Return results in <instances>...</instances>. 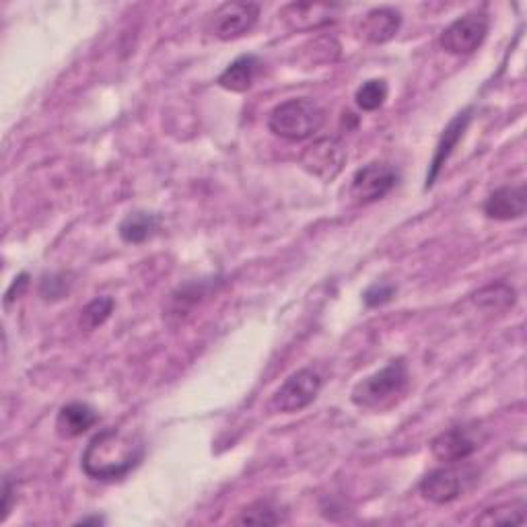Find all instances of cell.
<instances>
[{
    "mask_svg": "<svg viewBox=\"0 0 527 527\" xmlns=\"http://www.w3.org/2000/svg\"><path fill=\"white\" fill-rule=\"evenodd\" d=\"M394 297H396V287L385 283H375L363 293V301L367 307H381L385 303H390Z\"/></svg>",
    "mask_w": 527,
    "mask_h": 527,
    "instance_id": "24",
    "label": "cell"
},
{
    "mask_svg": "<svg viewBox=\"0 0 527 527\" xmlns=\"http://www.w3.org/2000/svg\"><path fill=\"white\" fill-rule=\"evenodd\" d=\"M476 305L490 311H505L515 305V291L505 283H493L474 295Z\"/></svg>",
    "mask_w": 527,
    "mask_h": 527,
    "instance_id": "19",
    "label": "cell"
},
{
    "mask_svg": "<svg viewBox=\"0 0 527 527\" xmlns=\"http://www.w3.org/2000/svg\"><path fill=\"white\" fill-rule=\"evenodd\" d=\"M484 441V431L474 425L451 427L431 441V453L441 464H460L472 458Z\"/></svg>",
    "mask_w": 527,
    "mask_h": 527,
    "instance_id": "6",
    "label": "cell"
},
{
    "mask_svg": "<svg viewBox=\"0 0 527 527\" xmlns=\"http://www.w3.org/2000/svg\"><path fill=\"white\" fill-rule=\"evenodd\" d=\"M344 163H346V153L334 138L315 140L313 145L305 149L301 157V165L322 182H332L342 171Z\"/></svg>",
    "mask_w": 527,
    "mask_h": 527,
    "instance_id": "10",
    "label": "cell"
},
{
    "mask_svg": "<svg viewBox=\"0 0 527 527\" xmlns=\"http://www.w3.org/2000/svg\"><path fill=\"white\" fill-rule=\"evenodd\" d=\"M29 287V274L27 272H21L19 276H15V280L11 283L7 295H5V305L9 307L13 301H17Z\"/></svg>",
    "mask_w": 527,
    "mask_h": 527,
    "instance_id": "25",
    "label": "cell"
},
{
    "mask_svg": "<svg viewBox=\"0 0 527 527\" xmlns=\"http://www.w3.org/2000/svg\"><path fill=\"white\" fill-rule=\"evenodd\" d=\"M235 523L239 525H276L280 523V515L276 507L268 501H258L250 505L248 509H243L239 517H235Z\"/></svg>",
    "mask_w": 527,
    "mask_h": 527,
    "instance_id": "22",
    "label": "cell"
},
{
    "mask_svg": "<svg viewBox=\"0 0 527 527\" xmlns=\"http://www.w3.org/2000/svg\"><path fill=\"white\" fill-rule=\"evenodd\" d=\"M70 291V280L66 274H46L40 283V295L46 301H58L66 297Z\"/></svg>",
    "mask_w": 527,
    "mask_h": 527,
    "instance_id": "23",
    "label": "cell"
},
{
    "mask_svg": "<svg viewBox=\"0 0 527 527\" xmlns=\"http://www.w3.org/2000/svg\"><path fill=\"white\" fill-rule=\"evenodd\" d=\"M488 35V17L484 13H468L449 23L441 33V48L453 56L476 52Z\"/></svg>",
    "mask_w": 527,
    "mask_h": 527,
    "instance_id": "7",
    "label": "cell"
},
{
    "mask_svg": "<svg viewBox=\"0 0 527 527\" xmlns=\"http://www.w3.org/2000/svg\"><path fill=\"white\" fill-rule=\"evenodd\" d=\"M145 443L138 435L120 429H103L83 451L81 468L91 480L112 482L128 476L145 460Z\"/></svg>",
    "mask_w": 527,
    "mask_h": 527,
    "instance_id": "1",
    "label": "cell"
},
{
    "mask_svg": "<svg viewBox=\"0 0 527 527\" xmlns=\"http://www.w3.org/2000/svg\"><path fill=\"white\" fill-rule=\"evenodd\" d=\"M99 414L85 402H70L56 416V431L62 439H77L97 425Z\"/></svg>",
    "mask_w": 527,
    "mask_h": 527,
    "instance_id": "15",
    "label": "cell"
},
{
    "mask_svg": "<svg viewBox=\"0 0 527 527\" xmlns=\"http://www.w3.org/2000/svg\"><path fill=\"white\" fill-rule=\"evenodd\" d=\"M262 68V60L254 54H243L237 60H233L223 73L219 75L217 83L225 91L231 93H245L250 91L252 85L256 83V77Z\"/></svg>",
    "mask_w": 527,
    "mask_h": 527,
    "instance_id": "16",
    "label": "cell"
},
{
    "mask_svg": "<svg viewBox=\"0 0 527 527\" xmlns=\"http://www.w3.org/2000/svg\"><path fill=\"white\" fill-rule=\"evenodd\" d=\"M11 499H13V482H11V478H5V484H3V521L11 513Z\"/></svg>",
    "mask_w": 527,
    "mask_h": 527,
    "instance_id": "26",
    "label": "cell"
},
{
    "mask_svg": "<svg viewBox=\"0 0 527 527\" xmlns=\"http://www.w3.org/2000/svg\"><path fill=\"white\" fill-rule=\"evenodd\" d=\"M340 7L322 3H293L287 5L278 17H283L285 25L293 31H311L328 25Z\"/></svg>",
    "mask_w": 527,
    "mask_h": 527,
    "instance_id": "13",
    "label": "cell"
},
{
    "mask_svg": "<svg viewBox=\"0 0 527 527\" xmlns=\"http://www.w3.org/2000/svg\"><path fill=\"white\" fill-rule=\"evenodd\" d=\"M388 83L383 79H371L367 83H363L357 93H355V101L363 112H377L379 108H383L385 99H388Z\"/></svg>",
    "mask_w": 527,
    "mask_h": 527,
    "instance_id": "21",
    "label": "cell"
},
{
    "mask_svg": "<svg viewBox=\"0 0 527 527\" xmlns=\"http://www.w3.org/2000/svg\"><path fill=\"white\" fill-rule=\"evenodd\" d=\"M472 122V108L460 112L458 116H455L443 130L439 143H437V149H435V155L431 159V167H429V173H427V184H425V190L433 188V184L437 182L441 169L447 165L449 157L453 155L455 147H458L460 140L464 138L468 126Z\"/></svg>",
    "mask_w": 527,
    "mask_h": 527,
    "instance_id": "11",
    "label": "cell"
},
{
    "mask_svg": "<svg viewBox=\"0 0 527 527\" xmlns=\"http://www.w3.org/2000/svg\"><path fill=\"white\" fill-rule=\"evenodd\" d=\"M77 523H79V525H89V523L101 525V523H105V519H103V517H99V515H95V517H83V519H79Z\"/></svg>",
    "mask_w": 527,
    "mask_h": 527,
    "instance_id": "27",
    "label": "cell"
},
{
    "mask_svg": "<svg viewBox=\"0 0 527 527\" xmlns=\"http://www.w3.org/2000/svg\"><path fill=\"white\" fill-rule=\"evenodd\" d=\"M527 210V190L525 184L503 186L490 194L484 202V215L495 221H515L521 219Z\"/></svg>",
    "mask_w": 527,
    "mask_h": 527,
    "instance_id": "12",
    "label": "cell"
},
{
    "mask_svg": "<svg viewBox=\"0 0 527 527\" xmlns=\"http://www.w3.org/2000/svg\"><path fill=\"white\" fill-rule=\"evenodd\" d=\"M521 523H525L523 501L497 505L493 509H486L480 517H476V525H521Z\"/></svg>",
    "mask_w": 527,
    "mask_h": 527,
    "instance_id": "18",
    "label": "cell"
},
{
    "mask_svg": "<svg viewBox=\"0 0 527 527\" xmlns=\"http://www.w3.org/2000/svg\"><path fill=\"white\" fill-rule=\"evenodd\" d=\"M410 373L404 359H394L383 369L375 371L373 375L359 381L350 400L355 406L367 410H385L394 406L408 390Z\"/></svg>",
    "mask_w": 527,
    "mask_h": 527,
    "instance_id": "2",
    "label": "cell"
},
{
    "mask_svg": "<svg viewBox=\"0 0 527 527\" xmlns=\"http://www.w3.org/2000/svg\"><path fill=\"white\" fill-rule=\"evenodd\" d=\"M476 480L474 470L460 468L458 464H445L443 468L431 470L418 484L420 495L429 503L447 505L458 501Z\"/></svg>",
    "mask_w": 527,
    "mask_h": 527,
    "instance_id": "4",
    "label": "cell"
},
{
    "mask_svg": "<svg viewBox=\"0 0 527 527\" xmlns=\"http://www.w3.org/2000/svg\"><path fill=\"white\" fill-rule=\"evenodd\" d=\"M114 307H116V303H114L112 297H97V299H93L81 311V320H79L81 328L85 332H93V330L101 328L105 322L110 320V315L114 313Z\"/></svg>",
    "mask_w": 527,
    "mask_h": 527,
    "instance_id": "20",
    "label": "cell"
},
{
    "mask_svg": "<svg viewBox=\"0 0 527 527\" xmlns=\"http://www.w3.org/2000/svg\"><path fill=\"white\" fill-rule=\"evenodd\" d=\"M402 27L400 11L392 7H379L371 9L359 25L361 38L369 44H388L392 42Z\"/></svg>",
    "mask_w": 527,
    "mask_h": 527,
    "instance_id": "14",
    "label": "cell"
},
{
    "mask_svg": "<svg viewBox=\"0 0 527 527\" xmlns=\"http://www.w3.org/2000/svg\"><path fill=\"white\" fill-rule=\"evenodd\" d=\"M324 122L326 112L322 105L307 97L280 103L268 116L270 132L285 140H307L322 130Z\"/></svg>",
    "mask_w": 527,
    "mask_h": 527,
    "instance_id": "3",
    "label": "cell"
},
{
    "mask_svg": "<svg viewBox=\"0 0 527 527\" xmlns=\"http://www.w3.org/2000/svg\"><path fill=\"white\" fill-rule=\"evenodd\" d=\"M260 17L256 3H225L210 15V33L223 42H231L250 33Z\"/></svg>",
    "mask_w": 527,
    "mask_h": 527,
    "instance_id": "8",
    "label": "cell"
},
{
    "mask_svg": "<svg viewBox=\"0 0 527 527\" xmlns=\"http://www.w3.org/2000/svg\"><path fill=\"white\" fill-rule=\"evenodd\" d=\"M161 229V217L155 213H147V210H136L122 219L118 227V235L124 243L140 245L149 239H153Z\"/></svg>",
    "mask_w": 527,
    "mask_h": 527,
    "instance_id": "17",
    "label": "cell"
},
{
    "mask_svg": "<svg viewBox=\"0 0 527 527\" xmlns=\"http://www.w3.org/2000/svg\"><path fill=\"white\" fill-rule=\"evenodd\" d=\"M324 379L313 369H299L293 373L270 400V410L280 414H295L305 410L313 400L320 396Z\"/></svg>",
    "mask_w": 527,
    "mask_h": 527,
    "instance_id": "5",
    "label": "cell"
},
{
    "mask_svg": "<svg viewBox=\"0 0 527 527\" xmlns=\"http://www.w3.org/2000/svg\"><path fill=\"white\" fill-rule=\"evenodd\" d=\"M398 180L400 175L390 163L373 161L355 173L350 194L359 204H371L388 196L396 188Z\"/></svg>",
    "mask_w": 527,
    "mask_h": 527,
    "instance_id": "9",
    "label": "cell"
}]
</instances>
